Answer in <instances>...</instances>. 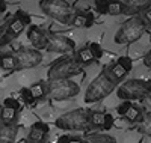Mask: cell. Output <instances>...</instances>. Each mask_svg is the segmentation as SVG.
Segmentation results:
<instances>
[{"label":"cell","instance_id":"3","mask_svg":"<svg viewBox=\"0 0 151 143\" xmlns=\"http://www.w3.org/2000/svg\"><path fill=\"white\" fill-rule=\"evenodd\" d=\"M150 86H151V80H141V79L125 80L118 86L116 97L129 102L134 99H145L150 97Z\"/></svg>","mask_w":151,"mask_h":143},{"label":"cell","instance_id":"13","mask_svg":"<svg viewBox=\"0 0 151 143\" xmlns=\"http://www.w3.org/2000/svg\"><path fill=\"white\" fill-rule=\"evenodd\" d=\"M27 39L30 41L33 50H45L47 48V32L42 30L40 26L30 24L27 27Z\"/></svg>","mask_w":151,"mask_h":143},{"label":"cell","instance_id":"16","mask_svg":"<svg viewBox=\"0 0 151 143\" xmlns=\"http://www.w3.org/2000/svg\"><path fill=\"white\" fill-rule=\"evenodd\" d=\"M50 128L45 122L38 121L30 127V131L26 137V143H45Z\"/></svg>","mask_w":151,"mask_h":143},{"label":"cell","instance_id":"5","mask_svg":"<svg viewBox=\"0 0 151 143\" xmlns=\"http://www.w3.org/2000/svg\"><path fill=\"white\" fill-rule=\"evenodd\" d=\"M40 8L47 17L56 20L60 24H70L74 15V9L62 0H41Z\"/></svg>","mask_w":151,"mask_h":143},{"label":"cell","instance_id":"28","mask_svg":"<svg viewBox=\"0 0 151 143\" xmlns=\"http://www.w3.org/2000/svg\"><path fill=\"white\" fill-rule=\"evenodd\" d=\"M2 106H5V107H12V109L20 110V101L15 99V98H6V99L2 102Z\"/></svg>","mask_w":151,"mask_h":143},{"label":"cell","instance_id":"12","mask_svg":"<svg viewBox=\"0 0 151 143\" xmlns=\"http://www.w3.org/2000/svg\"><path fill=\"white\" fill-rule=\"evenodd\" d=\"M116 112L121 118L124 121H127L129 124H141V121L144 119V110L139 106L132 104L129 101H124L116 109Z\"/></svg>","mask_w":151,"mask_h":143},{"label":"cell","instance_id":"25","mask_svg":"<svg viewBox=\"0 0 151 143\" xmlns=\"http://www.w3.org/2000/svg\"><path fill=\"white\" fill-rule=\"evenodd\" d=\"M137 129H139L142 134L151 137V113L144 114V119L141 121L139 125H137Z\"/></svg>","mask_w":151,"mask_h":143},{"label":"cell","instance_id":"21","mask_svg":"<svg viewBox=\"0 0 151 143\" xmlns=\"http://www.w3.org/2000/svg\"><path fill=\"white\" fill-rule=\"evenodd\" d=\"M18 113H20V110H17V109L2 106V109H0V121H2L3 125H17Z\"/></svg>","mask_w":151,"mask_h":143},{"label":"cell","instance_id":"37","mask_svg":"<svg viewBox=\"0 0 151 143\" xmlns=\"http://www.w3.org/2000/svg\"><path fill=\"white\" fill-rule=\"evenodd\" d=\"M24 143H26V142H24Z\"/></svg>","mask_w":151,"mask_h":143},{"label":"cell","instance_id":"18","mask_svg":"<svg viewBox=\"0 0 151 143\" xmlns=\"http://www.w3.org/2000/svg\"><path fill=\"white\" fill-rule=\"evenodd\" d=\"M103 72L106 74V77H107V79H109L113 84H115V86L119 84V83L125 79V77H127V74H129L116 60H113V62H110L109 65H106L104 69H103Z\"/></svg>","mask_w":151,"mask_h":143},{"label":"cell","instance_id":"29","mask_svg":"<svg viewBox=\"0 0 151 143\" xmlns=\"http://www.w3.org/2000/svg\"><path fill=\"white\" fill-rule=\"evenodd\" d=\"M9 39H8V35H6V26H0V47L8 44Z\"/></svg>","mask_w":151,"mask_h":143},{"label":"cell","instance_id":"2","mask_svg":"<svg viewBox=\"0 0 151 143\" xmlns=\"http://www.w3.org/2000/svg\"><path fill=\"white\" fill-rule=\"evenodd\" d=\"M80 71H82L80 65L73 59V56L59 57L55 62L50 63V66H48V71H47L48 83L60 82V80H70L71 77L77 75Z\"/></svg>","mask_w":151,"mask_h":143},{"label":"cell","instance_id":"22","mask_svg":"<svg viewBox=\"0 0 151 143\" xmlns=\"http://www.w3.org/2000/svg\"><path fill=\"white\" fill-rule=\"evenodd\" d=\"M29 89V94H30V97L33 98V101L36 102L38 99H42V98H45V95H47V90H48V83H45V82H42V80H40V82H36V83H33L30 87H27Z\"/></svg>","mask_w":151,"mask_h":143},{"label":"cell","instance_id":"15","mask_svg":"<svg viewBox=\"0 0 151 143\" xmlns=\"http://www.w3.org/2000/svg\"><path fill=\"white\" fill-rule=\"evenodd\" d=\"M148 8H151V0H127L122 2V14L130 17H141Z\"/></svg>","mask_w":151,"mask_h":143},{"label":"cell","instance_id":"19","mask_svg":"<svg viewBox=\"0 0 151 143\" xmlns=\"http://www.w3.org/2000/svg\"><path fill=\"white\" fill-rule=\"evenodd\" d=\"M94 15L91 14V12H88V11H74V15L71 18V23L74 27H91V26H94Z\"/></svg>","mask_w":151,"mask_h":143},{"label":"cell","instance_id":"1","mask_svg":"<svg viewBox=\"0 0 151 143\" xmlns=\"http://www.w3.org/2000/svg\"><path fill=\"white\" fill-rule=\"evenodd\" d=\"M56 127L65 131H85L91 129L89 124V110L88 109H76L60 114L56 119Z\"/></svg>","mask_w":151,"mask_h":143},{"label":"cell","instance_id":"32","mask_svg":"<svg viewBox=\"0 0 151 143\" xmlns=\"http://www.w3.org/2000/svg\"><path fill=\"white\" fill-rule=\"evenodd\" d=\"M144 65L147 68H151V50L144 56Z\"/></svg>","mask_w":151,"mask_h":143},{"label":"cell","instance_id":"7","mask_svg":"<svg viewBox=\"0 0 151 143\" xmlns=\"http://www.w3.org/2000/svg\"><path fill=\"white\" fill-rule=\"evenodd\" d=\"M80 92V86L73 80H60L48 83L47 95L53 101H65L77 97Z\"/></svg>","mask_w":151,"mask_h":143},{"label":"cell","instance_id":"17","mask_svg":"<svg viewBox=\"0 0 151 143\" xmlns=\"http://www.w3.org/2000/svg\"><path fill=\"white\" fill-rule=\"evenodd\" d=\"M95 11L104 15H122V2L119 0H97Z\"/></svg>","mask_w":151,"mask_h":143},{"label":"cell","instance_id":"9","mask_svg":"<svg viewBox=\"0 0 151 143\" xmlns=\"http://www.w3.org/2000/svg\"><path fill=\"white\" fill-rule=\"evenodd\" d=\"M17 69H30L42 62V53L33 48H20L14 54Z\"/></svg>","mask_w":151,"mask_h":143},{"label":"cell","instance_id":"24","mask_svg":"<svg viewBox=\"0 0 151 143\" xmlns=\"http://www.w3.org/2000/svg\"><path fill=\"white\" fill-rule=\"evenodd\" d=\"M2 69H5L6 72L17 71V63H15L14 54H2Z\"/></svg>","mask_w":151,"mask_h":143},{"label":"cell","instance_id":"31","mask_svg":"<svg viewBox=\"0 0 151 143\" xmlns=\"http://www.w3.org/2000/svg\"><path fill=\"white\" fill-rule=\"evenodd\" d=\"M68 143H86L85 139L79 137V136H70L68 137Z\"/></svg>","mask_w":151,"mask_h":143},{"label":"cell","instance_id":"27","mask_svg":"<svg viewBox=\"0 0 151 143\" xmlns=\"http://www.w3.org/2000/svg\"><path fill=\"white\" fill-rule=\"evenodd\" d=\"M20 95H21V99L24 101V104H27V106H32V104H35L33 98H32L30 94H29V89H21V90H20Z\"/></svg>","mask_w":151,"mask_h":143},{"label":"cell","instance_id":"34","mask_svg":"<svg viewBox=\"0 0 151 143\" xmlns=\"http://www.w3.org/2000/svg\"><path fill=\"white\" fill-rule=\"evenodd\" d=\"M6 9V3L5 2H2V0H0V14H2V12Z\"/></svg>","mask_w":151,"mask_h":143},{"label":"cell","instance_id":"36","mask_svg":"<svg viewBox=\"0 0 151 143\" xmlns=\"http://www.w3.org/2000/svg\"><path fill=\"white\" fill-rule=\"evenodd\" d=\"M150 95H151V86H150Z\"/></svg>","mask_w":151,"mask_h":143},{"label":"cell","instance_id":"33","mask_svg":"<svg viewBox=\"0 0 151 143\" xmlns=\"http://www.w3.org/2000/svg\"><path fill=\"white\" fill-rule=\"evenodd\" d=\"M68 137H70L68 134L67 136H60L59 140H58V143H68Z\"/></svg>","mask_w":151,"mask_h":143},{"label":"cell","instance_id":"20","mask_svg":"<svg viewBox=\"0 0 151 143\" xmlns=\"http://www.w3.org/2000/svg\"><path fill=\"white\" fill-rule=\"evenodd\" d=\"M18 134V125L0 124V143H14Z\"/></svg>","mask_w":151,"mask_h":143},{"label":"cell","instance_id":"35","mask_svg":"<svg viewBox=\"0 0 151 143\" xmlns=\"http://www.w3.org/2000/svg\"><path fill=\"white\" fill-rule=\"evenodd\" d=\"M0 69H2V54H0Z\"/></svg>","mask_w":151,"mask_h":143},{"label":"cell","instance_id":"14","mask_svg":"<svg viewBox=\"0 0 151 143\" xmlns=\"http://www.w3.org/2000/svg\"><path fill=\"white\" fill-rule=\"evenodd\" d=\"M89 124L91 129H110L113 127L112 114L100 112V110H89Z\"/></svg>","mask_w":151,"mask_h":143},{"label":"cell","instance_id":"10","mask_svg":"<svg viewBox=\"0 0 151 143\" xmlns=\"http://www.w3.org/2000/svg\"><path fill=\"white\" fill-rule=\"evenodd\" d=\"M101 56H103V51L97 42H86V45L82 47L77 53L73 56V59L82 66V65H89V63L100 60Z\"/></svg>","mask_w":151,"mask_h":143},{"label":"cell","instance_id":"4","mask_svg":"<svg viewBox=\"0 0 151 143\" xmlns=\"http://www.w3.org/2000/svg\"><path fill=\"white\" fill-rule=\"evenodd\" d=\"M115 84H113L106 74L101 71L95 79L91 82V84L88 86L86 92H85V102L86 104H94L98 101H103L104 98H107L113 90H115Z\"/></svg>","mask_w":151,"mask_h":143},{"label":"cell","instance_id":"8","mask_svg":"<svg viewBox=\"0 0 151 143\" xmlns=\"http://www.w3.org/2000/svg\"><path fill=\"white\" fill-rule=\"evenodd\" d=\"M47 51L50 53H73L76 50V42L71 38L55 33V32H47Z\"/></svg>","mask_w":151,"mask_h":143},{"label":"cell","instance_id":"30","mask_svg":"<svg viewBox=\"0 0 151 143\" xmlns=\"http://www.w3.org/2000/svg\"><path fill=\"white\" fill-rule=\"evenodd\" d=\"M141 18H142V21H144L145 26H151V8H148L144 12V14L141 15Z\"/></svg>","mask_w":151,"mask_h":143},{"label":"cell","instance_id":"11","mask_svg":"<svg viewBox=\"0 0 151 143\" xmlns=\"http://www.w3.org/2000/svg\"><path fill=\"white\" fill-rule=\"evenodd\" d=\"M27 24H30V17H29L24 11H17L15 15L11 18V21H9L8 26H6L8 39L12 41L14 38H18V36L24 32V29H26Z\"/></svg>","mask_w":151,"mask_h":143},{"label":"cell","instance_id":"6","mask_svg":"<svg viewBox=\"0 0 151 143\" xmlns=\"http://www.w3.org/2000/svg\"><path fill=\"white\" fill-rule=\"evenodd\" d=\"M145 30H147V26L144 24L141 17H130L116 32L115 42L116 44H132L139 39Z\"/></svg>","mask_w":151,"mask_h":143},{"label":"cell","instance_id":"23","mask_svg":"<svg viewBox=\"0 0 151 143\" xmlns=\"http://www.w3.org/2000/svg\"><path fill=\"white\" fill-rule=\"evenodd\" d=\"M86 143H116V139L103 133H89L85 139Z\"/></svg>","mask_w":151,"mask_h":143},{"label":"cell","instance_id":"26","mask_svg":"<svg viewBox=\"0 0 151 143\" xmlns=\"http://www.w3.org/2000/svg\"><path fill=\"white\" fill-rule=\"evenodd\" d=\"M116 62H118V63H119L127 72H130L132 68H133V62H132V59L127 57V56H119V57L116 59Z\"/></svg>","mask_w":151,"mask_h":143}]
</instances>
